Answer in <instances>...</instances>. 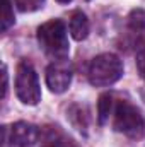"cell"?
Masks as SVG:
<instances>
[{"mask_svg": "<svg viewBox=\"0 0 145 147\" xmlns=\"http://www.w3.org/2000/svg\"><path fill=\"white\" fill-rule=\"evenodd\" d=\"M38 41L41 48L53 58H67L68 55V38L67 28L62 19H51L38 28Z\"/></svg>", "mask_w": 145, "mask_h": 147, "instance_id": "obj_1", "label": "cell"}, {"mask_svg": "<svg viewBox=\"0 0 145 147\" xmlns=\"http://www.w3.org/2000/svg\"><path fill=\"white\" fill-rule=\"evenodd\" d=\"M123 75V62L113 53H103L92 58L89 65V82L96 87H106Z\"/></svg>", "mask_w": 145, "mask_h": 147, "instance_id": "obj_2", "label": "cell"}, {"mask_svg": "<svg viewBox=\"0 0 145 147\" xmlns=\"http://www.w3.org/2000/svg\"><path fill=\"white\" fill-rule=\"evenodd\" d=\"M113 128L130 139H140L145 132V121L142 113L128 101H119L114 108Z\"/></svg>", "mask_w": 145, "mask_h": 147, "instance_id": "obj_3", "label": "cell"}, {"mask_svg": "<svg viewBox=\"0 0 145 147\" xmlns=\"http://www.w3.org/2000/svg\"><path fill=\"white\" fill-rule=\"evenodd\" d=\"M15 94L17 98L29 106H36L41 101V87L38 80V74L31 62L22 60L17 65L15 74Z\"/></svg>", "mask_w": 145, "mask_h": 147, "instance_id": "obj_4", "label": "cell"}, {"mask_svg": "<svg viewBox=\"0 0 145 147\" xmlns=\"http://www.w3.org/2000/svg\"><path fill=\"white\" fill-rule=\"evenodd\" d=\"M72 82V67L67 58L55 60L48 69H46V86L50 87L51 92L62 94L70 87Z\"/></svg>", "mask_w": 145, "mask_h": 147, "instance_id": "obj_5", "label": "cell"}, {"mask_svg": "<svg viewBox=\"0 0 145 147\" xmlns=\"http://www.w3.org/2000/svg\"><path fill=\"white\" fill-rule=\"evenodd\" d=\"M39 132L36 125L28 121H15L9 128V140L15 147H31L36 142H39Z\"/></svg>", "mask_w": 145, "mask_h": 147, "instance_id": "obj_6", "label": "cell"}, {"mask_svg": "<svg viewBox=\"0 0 145 147\" xmlns=\"http://www.w3.org/2000/svg\"><path fill=\"white\" fill-rule=\"evenodd\" d=\"M41 147H70V137L58 125H44L39 132Z\"/></svg>", "mask_w": 145, "mask_h": 147, "instance_id": "obj_7", "label": "cell"}, {"mask_svg": "<svg viewBox=\"0 0 145 147\" xmlns=\"http://www.w3.org/2000/svg\"><path fill=\"white\" fill-rule=\"evenodd\" d=\"M68 28H70V34H72V38L75 41L85 39V38L89 36V19H87V16L82 10L72 12Z\"/></svg>", "mask_w": 145, "mask_h": 147, "instance_id": "obj_8", "label": "cell"}, {"mask_svg": "<svg viewBox=\"0 0 145 147\" xmlns=\"http://www.w3.org/2000/svg\"><path fill=\"white\" fill-rule=\"evenodd\" d=\"M68 120L72 121V125L77 130L85 132V128H87V120H89L85 108H82L80 105H72V106L68 108Z\"/></svg>", "mask_w": 145, "mask_h": 147, "instance_id": "obj_9", "label": "cell"}, {"mask_svg": "<svg viewBox=\"0 0 145 147\" xmlns=\"http://www.w3.org/2000/svg\"><path fill=\"white\" fill-rule=\"evenodd\" d=\"M128 29L137 34V36H144L145 34V10L142 9H135L130 12L128 16Z\"/></svg>", "mask_w": 145, "mask_h": 147, "instance_id": "obj_10", "label": "cell"}, {"mask_svg": "<svg viewBox=\"0 0 145 147\" xmlns=\"http://www.w3.org/2000/svg\"><path fill=\"white\" fill-rule=\"evenodd\" d=\"M113 110V96L111 94H103L97 103V115H99V125H104L109 118V113Z\"/></svg>", "mask_w": 145, "mask_h": 147, "instance_id": "obj_11", "label": "cell"}, {"mask_svg": "<svg viewBox=\"0 0 145 147\" xmlns=\"http://www.w3.org/2000/svg\"><path fill=\"white\" fill-rule=\"evenodd\" d=\"M14 12H12V3L10 0H3V16H2V31L5 33L12 24H14Z\"/></svg>", "mask_w": 145, "mask_h": 147, "instance_id": "obj_12", "label": "cell"}, {"mask_svg": "<svg viewBox=\"0 0 145 147\" xmlns=\"http://www.w3.org/2000/svg\"><path fill=\"white\" fill-rule=\"evenodd\" d=\"M21 12H34L43 7L44 0H14Z\"/></svg>", "mask_w": 145, "mask_h": 147, "instance_id": "obj_13", "label": "cell"}, {"mask_svg": "<svg viewBox=\"0 0 145 147\" xmlns=\"http://www.w3.org/2000/svg\"><path fill=\"white\" fill-rule=\"evenodd\" d=\"M137 70L140 74V77L145 79V43L137 51Z\"/></svg>", "mask_w": 145, "mask_h": 147, "instance_id": "obj_14", "label": "cell"}, {"mask_svg": "<svg viewBox=\"0 0 145 147\" xmlns=\"http://www.w3.org/2000/svg\"><path fill=\"white\" fill-rule=\"evenodd\" d=\"M7 96V67H3V98Z\"/></svg>", "mask_w": 145, "mask_h": 147, "instance_id": "obj_15", "label": "cell"}, {"mask_svg": "<svg viewBox=\"0 0 145 147\" xmlns=\"http://www.w3.org/2000/svg\"><path fill=\"white\" fill-rule=\"evenodd\" d=\"M58 3H68V2H72V0H56Z\"/></svg>", "mask_w": 145, "mask_h": 147, "instance_id": "obj_16", "label": "cell"}]
</instances>
